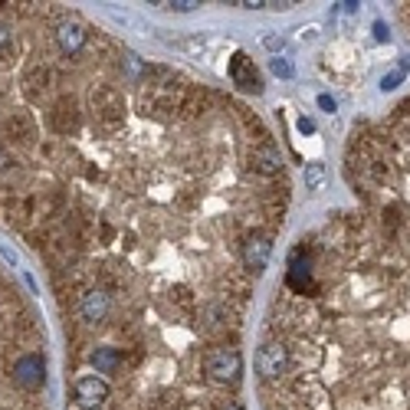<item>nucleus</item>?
<instances>
[{
    "mask_svg": "<svg viewBox=\"0 0 410 410\" xmlns=\"http://www.w3.org/2000/svg\"><path fill=\"white\" fill-rule=\"evenodd\" d=\"M269 256H273V243H269L266 237H249L247 243H243V263H247V269H253V273H263Z\"/></svg>",
    "mask_w": 410,
    "mask_h": 410,
    "instance_id": "39448f33",
    "label": "nucleus"
},
{
    "mask_svg": "<svg viewBox=\"0 0 410 410\" xmlns=\"http://www.w3.org/2000/svg\"><path fill=\"white\" fill-rule=\"evenodd\" d=\"M164 10H178V13H191L201 7V0H174V4H161Z\"/></svg>",
    "mask_w": 410,
    "mask_h": 410,
    "instance_id": "4468645a",
    "label": "nucleus"
},
{
    "mask_svg": "<svg viewBox=\"0 0 410 410\" xmlns=\"http://www.w3.org/2000/svg\"><path fill=\"white\" fill-rule=\"evenodd\" d=\"M318 108H322V112H335V108H338V102H335L332 96H325V92H322V96H318Z\"/></svg>",
    "mask_w": 410,
    "mask_h": 410,
    "instance_id": "a211bd4d",
    "label": "nucleus"
},
{
    "mask_svg": "<svg viewBox=\"0 0 410 410\" xmlns=\"http://www.w3.org/2000/svg\"><path fill=\"white\" fill-rule=\"evenodd\" d=\"M79 312L86 322H102L105 315H108V296H105L102 289H89L86 296L79 299Z\"/></svg>",
    "mask_w": 410,
    "mask_h": 410,
    "instance_id": "6e6552de",
    "label": "nucleus"
},
{
    "mask_svg": "<svg viewBox=\"0 0 410 410\" xmlns=\"http://www.w3.org/2000/svg\"><path fill=\"white\" fill-rule=\"evenodd\" d=\"M325 184V164H306V187L309 191H322Z\"/></svg>",
    "mask_w": 410,
    "mask_h": 410,
    "instance_id": "9b49d317",
    "label": "nucleus"
},
{
    "mask_svg": "<svg viewBox=\"0 0 410 410\" xmlns=\"http://www.w3.org/2000/svg\"><path fill=\"white\" fill-rule=\"evenodd\" d=\"M89 358H92V364H96V371H102V374H112V371L122 368V354H118V348H108V344L96 348Z\"/></svg>",
    "mask_w": 410,
    "mask_h": 410,
    "instance_id": "9d476101",
    "label": "nucleus"
},
{
    "mask_svg": "<svg viewBox=\"0 0 410 410\" xmlns=\"http://www.w3.org/2000/svg\"><path fill=\"white\" fill-rule=\"evenodd\" d=\"M13 378H17L20 387L37 391V387H43V381H46V364H43L39 354H23L17 361V368H13Z\"/></svg>",
    "mask_w": 410,
    "mask_h": 410,
    "instance_id": "7ed1b4c3",
    "label": "nucleus"
},
{
    "mask_svg": "<svg viewBox=\"0 0 410 410\" xmlns=\"http://www.w3.org/2000/svg\"><path fill=\"white\" fill-rule=\"evenodd\" d=\"M263 46H266L269 53H279V49L286 46V39L279 37V33H269V37H263Z\"/></svg>",
    "mask_w": 410,
    "mask_h": 410,
    "instance_id": "dca6fc26",
    "label": "nucleus"
},
{
    "mask_svg": "<svg viewBox=\"0 0 410 410\" xmlns=\"http://www.w3.org/2000/svg\"><path fill=\"white\" fill-rule=\"evenodd\" d=\"M86 39H89V33H86V27L79 23V20H66V23H59V30H56V43H59V49L63 53H79V49L86 46Z\"/></svg>",
    "mask_w": 410,
    "mask_h": 410,
    "instance_id": "423d86ee",
    "label": "nucleus"
},
{
    "mask_svg": "<svg viewBox=\"0 0 410 410\" xmlns=\"http://www.w3.org/2000/svg\"><path fill=\"white\" fill-rule=\"evenodd\" d=\"M207 374L220 384L237 381L240 374H243V358H240V352L237 348H217V352L207 358Z\"/></svg>",
    "mask_w": 410,
    "mask_h": 410,
    "instance_id": "f257e3e1",
    "label": "nucleus"
},
{
    "mask_svg": "<svg viewBox=\"0 0 410 410\" xmlns=\"http://www.w3.org/2000/svg\"><path fill=\"white\" fill-rule=\"evenodd\" d=\"M122 66H125V76H128V79H142L144 73H148V66H144V63L135 56V53H128V56L122 59Z\"/></svg>",
    "mask_w": 410,
    "mask_h": 410,
    "instance_id": "f8f14e48",
    "label": "nucleus"
},
{
    "mask_svg": "<svg viewBox=\"0 0 410 410\" xmlns=\"http://www.w3.org/2000/svg\"><path fill=\"white\" fill-rule=\"evenodd\" d=\"M253 168L259 174H266V178L282 171V154H279L276 144H259L256 151H253Z\"/></svg>",
    "mask_w": 410,
    "mask_h": 410,
    "instance_id": "1a4fd4ad",
    "label": "nucleus"
},
{
    "mask_svg": "<svg viewBox=\"0 0 410 410\" xmlns=\"http://www.w3.org/2000/svg\"><path fill=\"white\" fill-rule=\"evenodd\" d=\"M374 39H381V43H387V39H391V30H387V23H381V20L374 23Z\"/></svg>",
    "mask_w": 410,
    "mask_h": 410,
    "instance_id": "f3484780",
    "label": "nucleus"
},
{
    "mask_svg": "<svg viewBox=\"0 0 410 410\" xmlns=\"http://www.w3.org/2000/svg\"><path fill=\"white\" fill-rule=\"evenodd\" d=\"M223 410H243V404H237V401H227V404H223Z\"/></svg>",
    "mask_w": 410,
    "mask_h": 410,
    "instance_id": "b1692460",
    "label": "nucleus"
},
{
    "mask_svg": "<svg viewBox=\"0 0 410 410\" xmlns=\"http://www.w3.org/2000/svg\"><path fill=\"white\" fill-rule=\"evenodd\" d=\"M240 7L243 10H263L266 4H263V0H240Z\"/></svg>",
    "mask_w": 410,
    "mask_h": 410,
    "instance_id": "aec40b11",
    "label": "nucleus"
},
{
    "mask_svg": "<svg viewBox=\"0 0 410 410\" xmlns=\"http://www.w3.org/2000/svg\"><path fill=\"white\" fill-rule=\"evenodd\" d=\"M269 69H273L279 79H292V76H296V66H292L286 56H276L273 63H269Z\"/></svg>",
    "mask_w": 410,
    "mask_h": 410,
    "instance_id": "ddd939ff",
    "label": "nucleus"
},
{
    "mask_svg": "<svg viewBox=\"0 0 410 410\" xmlns=\"http://www.w3.org/2000/svg\"><path fill=\"white\" fill-rule=\"evenodd\" d=\"M230 76H233V82H237L240 89L259 92V76H256V69L249 66L247 53H237V56H233V63H230Z\"/></svg>",
    "mask_w": 410,
    "mask_h": 410,
    "instance_id": "0eeeda50",
    "label": "nucleus"
},
{
    "mask_svg": "<svg viewBox=\"0 0 410 410\" xmlns=\"http://www.w3.org/2000/svg\"><path fill=\"white\" fill-rule=\"evenodd\" d=\"M108 401V384L96 374H89V378H79L76 381V404L86 410H96L99 404Z\"/></svg>",
    "mask_w": 410,
    "mask_h": 410,
    "instance_id": "20e7f679",
    "label": "nucleus"
},
{
    "mask_svg": "<svg viewBox=\"0 0 410 410\" xmlns=\"http://www.w3.org/2000/svg\"><path fill=\"white\" fill-rule=\"evenodd\" d=\"M401 82H404V73H401V69H391V73L381 79V89H384V92H391V89H397Z\"/></svg>",
    "mask_w": 410,
    "mask_h": 410,
    "instance_id": "2eb2a0df",
    "label": "nucleus"
},
{
    "mask_svg": "<svg viewBox=\"0 0 410 410\" xmlns=\"http://www.w3.org/2000/svg\"><path fill=\"white\" fill-rule=\"evenodd\" d=\"M286 364H289V352L282 344H263L256 352V371L266 381H276L279 374H286Z\"/></svg>",
    "mask_w": 410,
    "mask_h": 410,
    "instance_id": "f03ea898",
    "label": "nucleus"
},
{
    "mask_svg": "<svg viewBox=\"0 0 410 410\" xmlns=\"http://www.w3.org/2000/svg\"><path fill=\"white\" fill-rule=\"evenodd\" d=\"M7 39H10V30L4 27V23H0V46H4V43H7Z\"/></svg>",
    "mask_w": 410,
    "mask_h": 410,
    "instance_id": "4be33fe9",
    "label": "nucleus"
},
{
    "mask_svg": "<svg viewBox=\"0 0 410 410\" xmlns=\"http://www.w3.org/2000/svg\"><path fill=\"white\" fill-rule=\"evenodd\" d=\"M7 164H10V158H7V154H4V151H0V171H4Z\"/></svg>",
    "mask_w": 410,
    "mask_h": 410,
    "instance_id": "393cba45",
    "label": "nucleus"
},
{
    "mask_svg": "<svg viewBox=\"0 0 410 410\" xmlns=\"http://www.w3.org/2000/svg\"><path fill=\"white\" fill-rule=\"evenodd\" d=\"M397 69H401L404 76H407V73H410V56H404V59H401V66H397Z\"/></svg>",
    "mask_w": 410,
    "mask_h": 410,
    "instance_id": "5701e85b",
    "label": "nucleus"
},
{
    "mask_svg": "<svg viewBox=\"0 0 410 410\" xmlns=\"http://www.w3.org/2000/svg\"><path fill=\"white\" fill-rule=\"evenodd\" d=\"M299 132H302V135H312L315 132V122H312V118H299Z\"/></svg>",
    "mask_w": 410,
    "mask_h": 410,
    "instance_id": "6ab92c4d",
    "label": "nucleus"
},
{
    "mask_svg": "<svg viewBox=\"0 0 410 410\" xmlns=\"http://www.w3.org/2000/svg\"><path fill=\"white\" fill-rule=\"evenodd\" d=\"M338 7H342L344 13H354V10H358V4H354V0H344V4H338Z\"/></svg>",
    "mask_w": 410,
    "mask_h": 410,
    "instance_id": "412c9836",
    "label": "nucleus"
}]
</instances>
